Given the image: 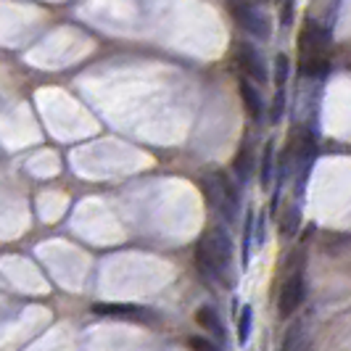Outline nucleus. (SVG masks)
Segmentation results:
<instances>
[{
  "mask_svg": "<svg viewBox=\"0 0 351 351\" xmlns=\"http://www.w3.org/2000/svg\"><path fill=\"white\" fill-rule=\"evenodd\" d=\"M195 264L201 275L214 285L232 288L235 269H232V241L225 228H211L201 235L195 246Z\"/></svg>",
  "mask_w": 351,
  "mask_h": 351,
  "instance_id": "1",
  "label": "nucleus"
},
{
  "mask_svg": "<svg viewBox=\"0 0 351 351\" xmlns=\"http://www.w3.org/2000/svg\"><path fill=\"white\" fill-rule=\"evenodd\" d=\"M301 77L325 80L330 74V32L317 21H306L299 40Z\"/></svg>",
  "mask_w": 351,
  "mask_h": 351,
  "instance_id": "2",
  "label": "nucleus"
},
{
  "mask_svg": "<svg viewBox=\"0 0 351 351\" xmlns=\"http://www.w3.org/2000/svg\"><path fill=\"white\" fill-rule=\"evenodd\" d=\"M204 193L209 198V204L219 211V217L225 222H235L238 219V211H241V193L235 188V182L222 172H214V175L204 177Z\"/></svg>",
  "mask_w": 351,
  "mask_h": 351,
  "instance_id": "3",
  "label": "nucleus"
},
{
  "mask_svg": "<svg viewBox=\"0 0 351 351\" xmlns=\"http://www.w3.org/2000/svg\"><path fill=\"white\" fill-rule=\"evenodd\" d=\"M230 8V16L235 19V24L248 32L251 37H256V40H272V21L269 16L264 14L259 5H254L251 0H230L228 3Z\"/></svg>",
  "mask_w": 351,
  "mask_h": 351,
  "instance_id": "4",
  "label": "nucleus"
},
{
  "mask_svg": "<svg viewBox=\"0 0 351 351\" xmlns=\"http://www.w3.org/2000/svg\"><path fill=\"white\" fill-rule=\"evenodd\" d=\"M304 299H306V278H304V272L299 267V269H293V275L288 280L282 282L280 296H278V315L291 317L301 306Z\"/></svg>",
  "mask_w": 351,
  "mask_h": 351,
  "instance_id": "5",
  "label": "nucleus"
},
{
  "mask_svg": "<svg viewBox=\"0 0 351 351\" xmlns=\"http://www.w3.org/2000/svg\"><path fill=\"white\" fill-rule=\"evenodd\" d=\"M235 61H238V66L241 71L246 74L251 82H267L269 80V69H267V64H264V56L259 53V48H254L251 43H241L238 48H235Z\"/></svg>",
  "mask_w": 351,
  "mask_h": 351,
  "instance_id": "6",
  "label": "nucleus"
},
{
  "mask_svg": "<svg viewBox=\"0 0 351 351\" xmlns=\"http://www.w3.org/2000/svg\"><path fill=\"white\" fill-rule=\"evenodd\" d=\"M238 90H241V101H243V108H246V114L251 117V122L262 124L264 117H267V106L262 101V93L251 85L248 77L238 80Z\"/></svg>",
  "mask_w": 351,
  "mask_h": 351,
  "instance_id": "7",
  "label": "nucleus"
},
{
  "mask_svg": "<svg viewBox=\"0 0 351 351\" xmlns=\"http://www.w3.org/2000/svg\"><path fill=\"white\" fill-rule=\"evenodd\" d=\"M93 312L101 317H117V319H132V322H148L154 315L143 306H132V304H95Z\"/></svg>",
  "mask_w": 351,
  "mask_h": 351,
  "instance_id": "8",
  "label": "nucleus"
},
{
  "mask_svg": "<svg viewBox=\"0 0 351 351\" xmlns=\"http://www.w3.org/2000/svg\"><path fill=\"white\" fill-rule=\"evenodd\" d=\"M195 322H198L209 335H214L219 346H228V328H225V322L219 319V312H217L214 306H201V309L195 312Z\"/></svg>",
  "mask_w": 351,
  "mask_h": 351,
  "instance_id": "9",
  "label": "nucleus"
},
{
  "mask_svg": "<svg viewBox=\"0 0 351 351\" xmlns=\"http://www.w3.org/2000/svg\"><path fill=\"white\" fill-rule=\"evenodd\" d=\"M254 167H256V156H254V148H251V143H243L241 145V151L235 154V161H232V172L238 177V182L241 185H246L251 175H254Z\"/></svg>",
  "mask_w": 351,
  "mask_h": 351,
  "instance_id": "10",
  "label": "nucleus"
},
{
  "mask_svg": "<svg viewBox=\"0 0 351 351\" xmlns=\"http://www.w3.org/2000/svg\"><path fill=\"white\" fill-rule=\"evenodd\" d=\"M272 175H275V141H267L262 154V188H272Z\"/></svg>",
  "mask_w": 351,
  "mask_h": 351,
  "instance_id": "11",
  "label": "nucleus"
},
{
  "mask_svg": "<svg viewBox=\"0 0 351 351\" xmlns=\"http://www.w3.org/2000/svg\"><path fill=\"white\" fill-rule=\"evenodd\" d=\"M299 228H301V214H299V206L293 204V206H288V209L282 211V217H280V235H285V238H293Z\"/></svg>",
  "mask_w": 351,
  "mask_h": 351,
  "instance_id": "12",
  "label": "nucleus"
},
{
  "mask_svg": "<svg viewBox=\"0 0 351 351\" xmlns=\"http://www.w3.org/2000/svg\"><path fill=\"white\" fill-rule=\"evenodd\" d=\"M288 108V95H285V88L275 90V98H272V106H269V124H280L282 122V114Z\"/></svg>",
  "mask_w": 351,
  "mask_h": 351,
  "instance_id": "13",
  "label": "nucleus"
},
{
  "mask_svg": "<svg viewBox=\"0 0 351 351\" xmlns=\"http://www.w3.org/2000/svg\"><path fill=\"white\" fill-rule=\"evenodd\" d=\"M288 74H291V58H288L285 53H278V56H275V77H272L278 88H285Z\"/></svg>",
  "mask_w": 351,
  "mask_h": 351,
  "instance_id": "14",
  "label": "nucleus"
},
{
  "mask_svg": "<svg viewBox=\"0 0 351 351\" xmlns=\"http://www.w3.org/2000/svg\"><path fill=\"white\" fill-rule=\"evenodd\" d=\"M251 325H254V312H251V306H243L241 309V319H238V338H241V343H246L248 335H251Z\"/></svg>",
  "mask_w": 351,
  "mask_h": 351,
  "instance_id": "15",
  "label": "nucleus"
},
{
  "mask_svg": "<svg viewBox=\"0 0 351 351\" xmlns=\"http://www.w3.org/2000/svg\"><path fill=\"white\" fill-rule=\"evenodd\" d=\"M301 330H304V322H301V319H296V322H293V325L288 328V333H285V338H282V349H299L296 338H299V335H304Z\"/></svg>",
  "mask_w": 351,
  "mask_h": 351,
  "instance_id": "16",
  "label": "nucleus"
},
{
  "mask_svg": "<svg viewBox=\"0 0 351 351\" xmlns=\"http://www.w3.org/2000/svg\"><path fill=\"white\" fill-rule=\"evenodd\" d=\"M296 16V0H280V24L282 27H291Z\"/></svg>",
  "mask_w": 351,
  "mask_h": 351,
  "instance_id": "17",
  "label": "nucleus"
},
{
  "mask_svg": "<svg viewBox=\"0 0 351 351\" xmlns=\"http://www.w3.org/2000/svg\"><path fill=\"white\" fill-rule=\"evenodd\" d=\"M251 235H254V214H248L246 217V238H243V267L248 264V259H251Z\"/></svg>",
  "mask_w": 351,
  "mask_h": 351,
  "instance_id": "18",
  "label": "nucleus"
},
{
  "mask_svg": "<svg viewBox=\"0 0 351 351\" xmlns=\"http://www.w3.org/2000/svg\"><path fill=\"white\" fill-rule=\"evenodd\" d=\"M191 349L214 351V349H219V343H217V341H206V338H191Z\"/></svg>",
  "mask_w": 351,
  "mask_h": 351,
  "instance_id": "19",
  "label": "nucleus"
},
{
  "mask_svg": "<svg viewBox=\"0 0 351 351\" xmlns=\"http://www.w3.org/2000/svg\"><path fill=\"white\" fill-rule=\"evenodd\" d=\"M254 230H256V241H259V246H262L264 243V214L259 217V222H256V228Z\"/></svg>",
  "mask_w": 351,
  "mask_h": 351,
  "instance_id": "20",
  "label": "nucleus"
}]
</instances>
